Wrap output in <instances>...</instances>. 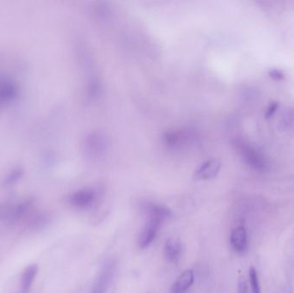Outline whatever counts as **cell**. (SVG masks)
Wrapping results in <instances>:
<instances>
[{
	"instance_id": "30bf717a",
	"label": "cell",
	"mask_w": 294,
	"mask_h": 293,
	"mask_svg": "<svg viewBox=\"0 0 294 293\" xmlns=\"http://www.w3.org/2000/svg\"><path fill=\"white\" fill-rule=\"evenodd\" d=\"M38 270L39 268L36 264L30 265L24 269V273L22 274V280H21V293H29L34 278L37 275Z\"/></svg>"
},
{
	"instance_id": "52a82bcc",
	"label": "cell",
	"mask_w": 294,
	"mask_h": 293,
	"mask_svg": "<svg viewBox=\"0 0 294 293\" xmlns=\"http://www.w3.org/2000/svg\"><path fill=\"white\" fill-rule=\"evenodd\" d=\"M195 280L194 271L187 269L176 279V282L171 287V293H186L187 291L192 287Z\"/></svg>"
},
{
	"instance_id": "8fae6325",
	"label": "cell",
	"mask_w": 294,
	"mask_h": 293,
	"mask_svg": "<svg viewBox=\"0 0 294 293\" xmlns=\"http://www.w3.org/2000/svg\"><path fill=\"white\" fill-rule=\"evenodd\" d=\"M144 209L148 213V216H155L158 218L165 220L172 216V212L165 206L156 205L153 203H147L144 206Z\"/></svg>"
},
{
	"instance_id": "e0dca14e",
	"label": "cell",
	"mask_w": 294,
	"mask_h": 293,
	"mask_svg": "<svg viewBox=\"0 0 294 293\" xmlns=\"http://www.w3.org/2000/svg\"><path fill=\"white\" fill-rule=\"evenodd\" d=\"M269 76L275 81H281L285 78V74L283 71L279 69H273L269 71Z\"/></svg>"
},
{
	"instance_id": "8992f818",
	"label": "cell",
	"mask_w": 294,
	"mask_h": 293,
	"mask_svg": "<svg viewBox=\"0 0 294 293\" xmlns=\"http://www.w3.org/2000/svg\"><path fill=\"white\" fill-rule=\"evenodd\" d=\"M221 168V163L217 159H210L202 163L196 171L195 179L197 181H206L213 179L218 175Z\"/></svg>"
},
{
	"instance_id": "ac0fdd59",
	"label": "cell",
	"mask_w": 294,
	"mask_h": 293,
	"mask_svg": "<svg viewBox=\"0 0 294 293\" xmlns=\"http://www.w3.org/2000/svg\"><path fill=\"white\" fill-rule=\"evenodd\" d=\"M238 293H248V287L244 278H241L238 281Z\"/></svg>"
},
{
	"instance_id": "277c9868",
	"label": "cell",
	"mask_w": 294,
	"mask_h": 293,
	"mask_svg": "<svg viewBox=\"0 0 294 293\" xmlns=\"http://www.w3.org/2000/svg\"><path fill=\"white\" fill-rule=\"evenodd\" d=\"M97 199V194L92 189H81L77 192L71 194L68 197V202L71 206L79 208L86 209L94 204Z\"/></svg>"
},
{
	"instance_id": "5bb4252c",
	"label": "cell",
	"mask_w": 294,
	"mask_h": 293,
	"mask_svg": "<svg viewBox=\"0 0 294 293\" xmlns=\"http://www.w3.org/2000/svg\"><path fill=\"white\" fill-rule=\"evenodd\" d=\"M249 275H250V287H251L252 293H261L260 285H259V280L257 276V270L254 266H250Z\"/></svg>"
},
{
	"instance_id": "7a4b0ae2",
	"label": "cell",
	"mask_w": 294,
	"mask_h": 293,
	"mask_svg": "<svg viewBox=\"0 0 294 293\" xmlns=\"http://www.w3.org/2000/svg\"><path fill=\"white\" fill-rule=\"evenodd\" d=\"M32 201L26 199L17 204L3 203L0 205V221L15 222L20 219L31 208Z\"/></svg>"
},
{
	"instance_id": "ba28073f",
	"label": "cell",
	"mask_w": 294,
	"mask_h": 293,
	"mask_svg": "<svg viewBox=\"0 0 294 293\" xmlns=\"http://www.w3.org/2000/svg\"><path fill=\"white\" fill-rule=\"evenodd\" d=\"M230 245L236 252L243 253L247 249V232L244 226H238L230 234Z\"/></svg>"
},
{
	"instance_id": "5b68a950",
	"label": "cell",
	"mask_w": 294,
	"mask_h": 293,
	"mask_svg": "<svg viewBox=\"0 0 294 293\" xmlns=\"http://www.w3.org/2000/svg\"><path fill=\"white\" fill-rule=\"evenodd\" d=\"M18 95L17 84L10 78L0 76V105L13 101Z\"/></svg>"
},
{
	"instance_id": "7c38bea8",
	"label": "cell",
	"mask_w": 294,
	"mask_h": 293,
	"mask_svg": "<svg viewBox=\"0 0 294 293\" xmlns=\"http://www.w3.org/2000/svg\"><path fill=\"white\" fill-rule=\"evenodd\" d=\"M88 146L90 151L93 153H100L106 148V140L104 137L100 134H92L88 139Z\"/></svg>"
},
{
	"instance_id": "3957f363",
	"label": "cell",
	"mask_w": 294,
	"mask_h": 293,
	"mask_svg": "<svg viewBox=\"0 0 294 293\" xmlns=\"http://www.w3.org/2000/svg\"><path fill=\"white\" fill-rule=\"evenodd\" d=\"M163 221V219L155 216H148V220L145 224L138 237V245L139 249L145 250L147 247L150 246L153 240L155 239Z\"/></svg>"
},
{
	"instance_id": "6da1fadb",
	"label": "cell",
	"mask_w": 294,
	"mask_h": 293,
	"mask_svg": "<svg viewBox=\"0 0 294 293\" xmlns=\"http://www.w3.org/2000/svg\"><path fill=\"white\" fill-rule=\"evenodd\" d=\"M237 146L242 158L248 165L258 171L267 170L269 166L268 160L259 149L243 140L237 141Z\"/></svg>"
},
{
	"instance_id": "4fadbf2b",
	"label": "cell",
	"mask_w": 294,
	"mask_h": 293,
	"mask_svg": "<svg viewBox=\"0 0 294 293\" xmlns=\"http://www.w3.org/2000/svg\"><path fill=\"white\" fill-rule=\"evenodd\" d=\"M24 175V170L21 168H15L7 175L6 179L4 180V184L6 186H11L18 182Z\"/></svg>"
},
{
	"instance_id": "9c48e42d",
	"label": "cell",
	"mask_w": 294,
	"mask_h": 293,
	"mask_svg": "<svg viewBox=\"0 0 294 293\" xmlns=\"http://www.w3.org/2000/svg\"><path fill=\"white\" fill-rule=\"evenodd\" d=\"M182 252V243L176 237H170L166 241L164 245V255L169 262L176 263L179 260Z\"/></svg>"
},
{
	"instance_id": "2e32d148",
	"label": "cell",
	"mask_w": 294,
	"mask_h": 293,
	"mask_svg": "<svg viewBox=\"0 0 294 293\" xmlns=\"http://www.w3.org/2000/svg\"><path fill=\"white\" fill-rule=\"evenodd\" d=\"M291 110L292 111L288 112L287 115H285L283 122L288 128H294V108Z\"/></svg>"
},
{
	"instance_id": "9a60e30c",
	"label": "cell",
	"mask_w": 294,
	"mask_h": 293,
	"mask_svg": "<svg viewBox=\"0 0 294 293\" xmlns=\"http://www.w3.org/2000/svg\"><path fill=\"white\" fill-rule=\"evenodd\" d=\"M278 108H279V103L277 101H274L270 103L265 112V117L267 119L271 118L276 113Z\"/></svg>"
}]
</instances>
